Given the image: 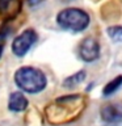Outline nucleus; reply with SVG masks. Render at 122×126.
Masks as SVG:
<instances>
[{
  "mask_svg": "<svg viewBox=\"0 0 122 126\" xmlns=\"http://www.w3.org/2000/svg\"><path fill=\"white\" fill-rule=\"evenodd\" d=\"M15 81L20 89L28 93H38L47 85V79L41 70L35 67H21L16 71Z\"/></svg>",
  "mask_w": 122,
  "mask_h": 126,
  "instance_id": "f257e3e1",
  "label": "nucleus"
},
{
  "mask_svg": "<svg viewBox=\"0 0 122 126\" xmlns=\"http://www.w3.org/2000/svg\"><path fill=\"white\" fill-rule=\"evenodd\" d=\"M89 15L85 11L79 9V8H66L61 11L57 16L58 25L64 30L71 32H83L89 25Z\"/></svg>",
  "mask_w": 122,
  "mask_h": 126,
  "instance_id": "f03ea898",
  "label": "nucleus"
},
{
  "mask_svg": "<svg viewBox=\"0 0 122 126\" xmlns=\"http://www.w3.org/2000/svg\"><path fill=\"white\" fill-rule=\"evenodd\" d=\"M38 35L33 29L24 30L21 34H18L12 43V51L17 57H24L28 51L31 49V46L37 42Z\"/></svg>",
  "mask_w": 122,
  "mask_h": 126,
  "instance_id": "7ed1b4c3",
  "label": "nucleus"
},
{
  "mask_svg": "<svg viewBox=\"0 0 122 126\" xmlns=\"http://www.w3.org/2000/svg\"><path fill=\"white\" fill-rule=\"evenodd\" d=\"M79 57L84 62H94L100 57V45L94 38L87 37L79 45Z\"/></svg>",
  "mask_w": 122,
  "mask_h": 126,
  "instance_id": "20e7f679",
  "label": "nucleus"
},
{
  "mask_svg": "<svg viewBox=\"0 0 122 126\" xmlns=\"http://www.w3.org/2000/svg\"><path fill=\"white\" fill-rule=\"evenodd\" d=\"M101 120L105 124L116 125L122 122V102H109L101 106Z\"/></svg>",
  "mask_w": 122,
  "mask_h": 126,
  "instance_id": "39448f33",
  "label": "nucleus"
},
{
  "mask_svg": "<svg viewBox=\"0 0 122 126\" xmlns=\"http://www.w3.org/2000/svg\"><path fill=\"white\" fill-rule=\"evenodd\" d=\"M8 108L12 112H22L28 108V98L21 92L11 93L9 100H8Z\"/></svg>",
  "mask_w": 122,
  "mask_h": 126,
  "instance_id": "423d86ee",
  "label": "nucleus"
},
{
  "mask_svg": "<svg viewBox=\"0 0 122 126\" xmlns=\"http://www.w3.org/2000/svg\"><path fill=\"white\" fill-rule=\"evenodd\" d=\"M20 0H0V12L4 15H11V17L18 12Z\"/></svg>",
  "mask_w": 122,
  "mask_h": 126,
  "instance_id": "0eeeda50",
  "label": "nucleus"
},
{
  "mask_svg": "<svg viewBox=\"0 0 122 126\" xmlns=\"http://www.w3.org/2000/svg\"><path fill=\"white\" fill-rule=\"evenodd\" d=\"M84 79H85V72L84 71H79V72L67 78L66 80L63 81V85L67 87V88H72V87H76L77 84H80Z\"/></svg>",
  "mask_w": 122,
  "mask_h": 126,
  "instance_id": "6e6552de",
  "label": "nucleus"
},
{
  "mask_svg": "<svg viewBox=\"0 0 122 126\" xmlns=\"http://www.w3.org/2000/svg\"><path fill=\"white\" fill-rule=\"evenodd\" d=\"M121 85H122V75H120V76H117V78H114L113 80H110L108 84L105 85V88H104V91H102V93H104V96H110V94H113Z\"/></svg>",
  "mask_w": 122,
  "mask_h": 126,
  "instance_id": "1a4fd4ad",
  "label": "nucleus"
},
{
  "mask_svg": "<svg viewBox=\"0 0 122 126\" xmlns=\"http://www.w3.org/2000/svg\"><path fill=\"white\" fill-rule=\"evenodd\" d=\"M108 35L114 42H122V26H110L108 28Z\"/></svg>",
  "mask_w": 122,
  "mask_h": 126,
  "instance_id": "9d476101",
  "label": "nucleus"
},
{
  "mask_svg": "<svg viewBox=\"0 0 122 126\" xmlns=\"http://www.w3.org/2000/svg\"><path fill=\"white\" fill-rule=\"evenodd\" d=\"M43 0H28V4H29L30 7H34V5H38V4H41Z\"/></svg>",
  "mask_w": 122,
  "mask_h": 126,
  "instance_id": "9b49d317",
  "label": "nucleus"
},
{
  "mask_svg": "<svg viewBox=\"0 0 122 126\" xmlns=\"http://www.w3.org/2000/svg\"><path fill=\"white\" fill-rule=\"evenodd\" d=\"M1 53H3V46L0 45V58H1Z\"/></svg>",
  "mask_w": 122,
  "mask_h": 126,
  "instance_id": "f8f14e48",
  "label": "nucleus"
}]
</instances>
